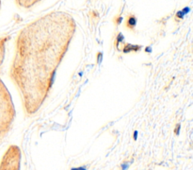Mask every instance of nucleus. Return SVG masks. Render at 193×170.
<instances>
[{
  "instance_id": "1",
  "label": "nucleus",
  "mask_w": 193,
  "mask_h": 170,
  "mask_svg": "<svg viewBox=\"0 0 193 170\" xmlns=\"http://www.w3.org/2000/svg\"><path fill=\"white\" fill-rule=\"evenodd\" d=\"M75 30L70 13L54 11L27 24L18 33L9 77L20 93L27 115L36 114L48 98Z\"/></svg>"
},
{
  "instance_id": "2",
  "label": "nucleus",
  "mask_w": 193,
  "mask_h": 170,
  "mask_svg": "<svg viewBox=\"0 0 193 170\" xmlns=\"http://www.w3.org/2000/svg\"><path fill=\"white\" fill-rule=\"evenodd\" d=\"M14 118L15 109L11 95L2 80L0 79V139L6 136L11 130Z\"/></svg>"
},
{
  "instance_id": "3",
  "label": "nucleus",
  "mask_w": 193,
  "mask_h": 170,
  "mask_svg": "<svg viewBox=\"0 0 193 170\" xmlns=\"http://www.w3.org/2000/svg\"><path fill=\"white\" fill-rule=\"evenodd\" d=\"M21 150L17 145H11L0 162V170H20Z\"/></svg>"
},
{
  "instance_id": "4",
  "label": "nucleus",
  "mask_w": 193,
  "mask_h": 170,
  "mask_svg": "<svg viewBox=\"0 0 193 170\" xmlns=\"http://www.w3.org/2000/svg\"><path fill=\"white\" fill-rule=\"evenodd\" d=\"M41 1L42 0H15V3L19 8L29 9Z\"/></svg>"
},
{
  "instance_id": "5",
  "label": "nucleus",
  "mask_w": 193,
  "mask_h": 170,
  "mask_svg": "<svg viewBox=\"0 0 193 170\" xmlns=\"http://www.w3.org/2000/svg\"><path fill=\"white\" fill-rule=\"evenodd\" d=\"M9 40V36L0 37V66L3 64L5 58V52H6V45Z\"/></svg>"
},
{
  "instance_id": "6",
  "label": "nucleus",
  "mask_w": 193,
  "mask_h": 170,
  "mask_svg": "<svg viewBox=\"0 0 193 170\" xmlns=\"http://www.w3.org/2000/svg\"><path fill=\"white\" fill-rule=\"evenodd\" d=\"M0 8H1V0H0Z\"/></svg>"
}]
</instances>
